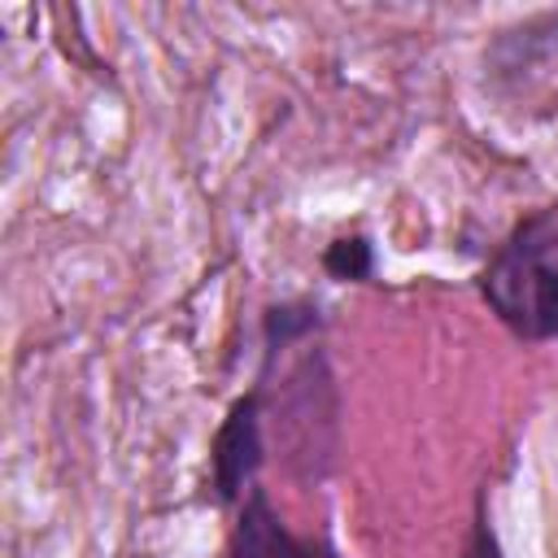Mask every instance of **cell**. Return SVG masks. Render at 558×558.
I'll list each match as a JSON object with an SVG mask.
<instances>
[{
  "label": "cell",
  "instance_id": "1",
  "mask_svg": "<svg viewBox=\"0 0 558 558\" xmlns=\"http://www.w3.org/2000/svg\"><path fill=\"white\" fill-rule=\"evenodd\" d=\"M262 418H270V440L283 458V471L314 488L331 475L340 449V388L331 362L318 344H301L288 371L275 379H257Z\"/></svg>",
  "mask_w": 558,
  "mask_h": 558
},
{
  "label": "cell",
  "instance_id": "2",
  "mask_svg": "<svg viewBox=\"0 0 558 558\" xmlns=\"http://www.w3.org/2000/svg\"><path fill=\"white\" fill-rule=\"evenodd\" d=\"M480 292L514 336L558 340V209H536L497 244Z\"/></svg>",
  "mask_w": 558,
  "mask_h": 558
},
{
  "label": "cell",
  "instance_id": "3",
  "mask_svg": "<svg viewBox=\"0 0 558 558\" xmlns=\"http://www.w3.org/2000/svg\"><path fill=\"white\" fill-rule=\"evenodd\" d=\"M262 458H266V427H262V392L253 388V392L231 401L227 418L214 432L209 462H214V493H218V501L235 506L240 497H248Z\"/></svg>",
  "mask_w": 558,
  "mask_h": 558
},
{
  "label": "cell",
  "instance_id": "4",
  "mask_svg": "<svg viewBox=\"0 0 558 558\" xmlns=\"http://www.w3.org/2000/svg\"><path fill=\"white\" fill-rule=\"evenodd\" d=\"M231 558H340V554L327 536H292L275 514L266 488L253 484L235 519Z\"/></svg>",
  "mask_w": 558,
  "mask_h": 558
},
{
  "label": "cell",
  "instance_id": "5",
  "mask_svg": "<svg viewBox=\"0 0 558 558\" xmlns=\"http://www.w3.org/2000/svg\"><path fill=\"white\" fill-rule=\"evenodd\" d=\"M318 305L310 301H283V305H270L266 318H262V371H275L279 353H288L292 344H305L314 331H318Z\"/></svg>",
  "mask_w": 558,
  "mask_h": 558
},
{
  "label": "cell",
  "instance_id": "6",
  "mask_svg": "<svg viewBox=\"0 0 558 558\" xmlns=\"http://www.w3.org/2000/svg\"><path fill=\"white\" fill-rule=\"evenodd\" d=\"M323 270L340 283H366L375 275V248L366 235H340L323 248Z\"/></svg>",
  "mask_w": 558,
  "mask_h": 558
},
{
  "label": "cell",
  "instance_id": "7",
  "mask_svg": "<svg viewBox=\"0 0 558 558\" xmlns=\"http://www.w3.org/2000/svg\"><path fill=\"white\" fill-rule=\"evenodd\" d=\"M458 558H501V541H497V532H493V519H488L484 497H480V506H475V527H471V541H466V549H462Z\"/></svg>",
  "mask_w": 558,
  "mask_h": 558
}]
</instances>
